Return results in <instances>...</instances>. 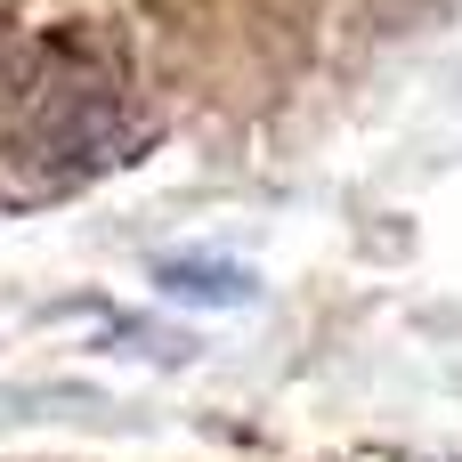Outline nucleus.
<instances>
[{"instance_id": "obj_1", "label": "nucleus", "mask_w": 462, "mask_h": 462, "mask_svg": "<svg viewBox=\"0 0 462 462\" xmlns=\"http://www.w3.org/2000/svg\"><path fill=\"white\" fill-rule=\"evenodd\" d=\"M130 97H122V65L81 49V41H57L41 49V65L16 81V138L24 154H65V162H106L130 146L122 130Z\"/></svg>"}, {"instance_id": "obj_2", "label": "nucleus", "mask_w": 462, "mask_h": 462, "mask_svg": "<svg viewBox=\"0 0 462 462\" xmlns=\"http://www.w3.org/2000/svg\"><path fill=\"white\" fill-rule=\"evenodd\" d=\"M162 284H203V300H236V292H252V276H236V268H203V260H162Z\"/></svg>"}]
</instances>
